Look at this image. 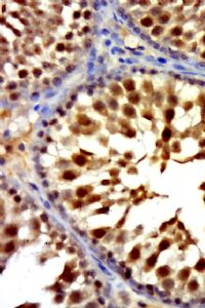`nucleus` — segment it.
Masks as SVG:
<instances>
[{
	"mask_svg": "<svg viewBox=\"0 0 205 308\" xmlns=\"http://www.w3.org/2000/svg\"><path fill=\"white\" fill-rule=\"evenodd\" d=\"M77 121L79 124H81V125H84V126H87L89 125L91 123V120L89 119L86 115L84 114H80V115H78V117H77Z\"/></svg>",
	"mask_w": 205,
	"mask_h": 308,
	"instance_id": "10",
	"label": "nucleus"
},
{
	"mask_svg": "<svg viewBox=\"0 0 205 308\" xmlns=\"http://www.w3.org/2000/svg\"><path fill=\"white\" fill-rule=\"evenodd\" d=\"M91 44V42L90 41H89V40H86V42H85V47H89V45H90Z\"/></svg>",
	"mask_w": 205,
	"mask_h": 308,
	"instance_id": "50",
	"label": "nucleus"
},
{
	"mask_svg": "<svg viewBox=\"0 0 205 308\" xmlns=\"http://www.w3.org/2000/svg\"><path fill=\"white\" fill-rule=\"evenodd\" d=\"M127 99L128 101L130 102L131 104H138L139 102V100H141V97H139V93H129V95L127 96Z\"/></svg>",
	"mask_w": 205,
	"mask_h": 308,
	"instance_id": "14",
	"label": "nucleus"
},
{
	"mask_svg": "<svg viewBox=\"0 0 205 308\" xmlns=\"http://www.w3.org/2000/svg\"><path fill=\"white\" fill-rule=\"evenodd\" d=\"M72 36H73V34H72V33H69V34H68V35L66 36V39H70V38H72Z\"/></svg>",
	"mask_w": 205,
	"mask_h": 308,
	"instance_id": "54",
	"label": "nucleus"
},
{
	"mask_svg": "<svg viewBox=\"0 0 205 308\" xmlns=\"http://www.w3.org/2000/svg\"><path fill=\"white\" fill-rule=\"evenodd\" d=\"M110 90H111V93H112L114 96L122 95V88L117 84V83H112V84L110 85Z\"/></svg>",
	"mask_w": 205,
	"mask_h": 308,
	"instance_id": "11",
	"label": "nucleus"
},
{
	"mask_svg": "<svg viewBox=\"0 0 205 308\" xmlns=\"http://www.w3.org/2000/svg\"><path fill=\"white\" fill-rule=\"evenodd\" d=\"M87 193H88V190L86 189V188H84V187L78 188L77 191H76V195H77V197H79V198L85 197L86 195H87Z\"/></svg>",
	"mask_w": 205,
	"mask_h": 308,
	"instance_id": "20",
	"label": "nucleus"
},
{
	"mask_svg": "<svg viewBox=\"0 0 205 308\" xmlns=\"http://www.w3.org/2000/svg\"><path fill=\"white\" fill-rule=\"evenodd\" d=\"M141 258V245H135L128 255L129 262H134Z\"/></svg>",
	"mask_w": 205,
	"mask_h": 308,
	"instance_id": "1",
	"label": "nucleus"
},
{
	"mask_svg": "<svg viewBox=\"0 0 205 308\" xmlns=\"http://www.w3.org/2000/svg\"><path fill=\"white\" fill-rule=\"evenodd\" d=\"M122 111H123L124 115L128 118H135L136 114H135V110L134 108L129 104H125L123 107H122Z\"/></svg>",
	"mask_w": 205,
	"mask_h": 308,
	"instance_id": "2",
	"label": "nucleus"
},
{
	"mask_svg": "<svg viewBox=\"0 0 205 308\" xmlns=\"http://www.w3.org/2000/svg\"><path fill=\"white\" fill-rule=\"evenodd\" d=\"M126 135H127L128 137H134V136H135V130L132 129V128H129L128 132L126 133Z\"/></svg>",
	"mask_w": 205,
	"mask_h": 308,
	"instance_id": "37",
	"label": "nucleus"
},
{
	"mask_svg": "<svg viewBox=\"0 0 205 308\" xmlns=\"http://www.w3.org/2000/svg\"><path fill=\"white\" fill-rule=\"evenodd\" d=\"M158 259V254H153L152 256H150L148 259L146 260V267L148 268L147 270H149V268H152L156 265Z\"/></svg>",
	"mask_w": 205,
	"mask_h": 308,
	"instance_id": "7",
	"label": "nucleus"
},
{
	"mask_svg": "<svg viewBox=\"0 0 205 308\" xmlns=\"http://www.w3.org/2000/svg\"><path fill=\"white\" fill-rule=\"evenodd\" d=\"M59 244V245H56V248H57V249H62V248H63L62 244Z\"/></svg>",
	"mask_w": 205,
	"mask_h": 308,
	"instance_id": "58",
	"label": "nucleus"
},
{
	"mask_svg": "<svg viewBox=\"0 0 205 308\" xmlns=\"http://www.w3.org/2000/svg\"><path fill=\"white\" fill-rule=\"evenodd\" d=\"M82 205V202L80 200H75L73 201V208L74 209H78V208H80V206Z\"/></svg>",
	"mask_w": 205,
	"mask_h": 308,
	"instance_id": "35",
	"label": "nucleus"
},
{
	"mask_svg": "<svg viewBox=\"0 0 205 308\" xmlns=\"http://www.w3.org/2000/svg\"><path fill=\"white\" fill-rule=\"evenodd\" d=\"M88 30H89V28H88V27H85V28L83 29V31H84V32H87Z\"/></svg>",
	"mask_w": 205,
	"mask_h": 308,
	"instance_id": "59",
	"label": "nucleus"
},
{
	"mask_svg": "<svg viewBox=\"0 0 205 308\" xmlns=\"http://www.w3.org/2000/svg\"><path fill=\"white\" fill-rule=\"evenodd\" d=\"M14 200H16V201H20L21 198H20V197H14Z\"/></svg>",
	"mask_w": 205,
	"mask_h": 308,
	"instance_id": "60",
	"label": "nucleus"
},
{
	"mask_svg": "<svg viewBox=\"0 0 205 308\" xmlns=\"http://www.w3.org/2000/svg\"><path fill=\"white\" fill-rule=\"evenodd\" d=\"M162 158H163V159H168V158H169V154H168V152H163Z\"/></svg>",
	"mask_w": 205,
	"mask_h": 308,
	"instance_id": "45",
	"label": "nucleus"
},
{
	"mask_svg": "<svg viewBox=\"0 0 205 308\" xmlns=\"http://www.w3.org/2000/svg\"><path fill=\"white\" fill-rule=\"evenodd\" d=\"M168 20H169V14L168 13H163L162 16L159 17V22L161 24H166L168 22Z\"/></svg>",
	"mask_w": 205,
	"mask_h": 308,
	"instance_id": "28",
	"label": "nucleus"
},
{
	"mask_svg": "<svg viewBox=\"0 0 205 308\" xmlns=\"http://www.w3.org/2000/svg\"><path fill=\"white\" fill-rule=\"evenodd\" d=\"M182 28L181 27H175V28H173V29H172V30H171V34L172 35H174V36H178V35H181L182 34Z\"/></svg>",
	"mask_w": 205,
	"mask_h": 308,
	"instance_id": "31",
	"label": "nucleus"
},
{
	"mask_svg": "<svg viewBox=\"0 0 205 308\" xmlns=\"http://www.w3.org/2000/svg\"><path fill=\"white\" fill-rule=\"evenodd\" d=\"M63 300H64V295H60V294H57V295L55 296V303H62V302H63Z\"/></svg>",
	"mask_w": 205,
	"mask_h": 308,
	"instance_id": "32",
	"label": "nucleus"
},
{
	"mask_svg": "<svg viewBox=\"0 0 205 308\" xmlns=\"http://www.w3.org/2000/svg\"><path fill=\"white\" fill-rule=\"evenodd\" d=\"M72 159H73V161L79 166H84L87 163L86 157H84L83 155H81V154H74L73 156H72Z\"/></svg>",
	"mask_w": 205,
	"mask_h": 308,
	"instance_id": "5",
	"label": "nucleus"
},
{
	"mask_svg": "<svg viewBox=\"0 0 205 308\" xmlns=\"http://www.w3.org/2000/svg\"><path fill=\"white\" fill-rule=\"evenodd\" d=\"M170 138H171V129L169 128H165L162 133V141L168 142Z\"/></svg>",
	"mask_w": 205,
	"mask_h": 308,
	"instance_id": "18",
	"label": "nucleus"
},
{
	"mask_svg": "<svg viewBox=\"0 0 205 308\" xmlns=\"http://www.w3.org/2000/svg\"><path fill=\"white\" fill-rule=\"evenodd\" d=\"M7 88L8 89H13V88H17V84L14 82H11V83H9L8 85H7Z\"/></svg>",
	"mask_w": 205,
	"mask_h": 308,
	"instance_id": "40",
	"label": "nucleus"
},
{
	"mask_svg": "<svg viewBox=\"0 0 205 308\" xmlns=\"http://www.w3.org/2000/svg\"><path fill=\"white\" fill-rule=\"evenodd\" d=\"M204 42H205V37H204Z\"/></svg>",
	"mask_w": 205,
	"mask_h": 308,
	"instance_id": "63",
	"label": "nucleus"
},
{
	"mask_svg": "<svg viewBox=\"0 0 205 308\" xmlns=\"http://www.w3.org/2000/svg\"><path fill=\"white\" fill-rule=\"evenodd\" d=\"M168 104L171 105V106H175V105L177 104V97H174V96H169L168 97Z\"/></svg>",
	"mask_w": 205,
	"mask_h": 308,
	"instance_id": "30",
	"label": "nucleus"
},
{
	"mask_svg": "<svg viewBox=\"0 0 205 308\" xmlns=\"http://www.w3.org/2000/svg\"><path fill=\"white\" fill-rule=\"evenodd\" d=\"M68 251L70 252V254H74V253H75V249H73V248H69V249H68Z\"/></svg>",
	"mask_w": 205,
	"mask_h": 308,
	"instance_id": "51",
	"label": "nucleus"
},
{
	"mask_svg": "<svg viewBox=\"0 0 205 308\" xmlns=\"http://www.w3.org/2000/svg\"><path fill=\"white\" fill-rule=\"evenodd\" d=\"M169 273H170V268L168 266H161L156 270L157 276L160 277V278H164V277L168 276Z\"/></svg>",
	"mask_w": 205,
	"mask_h": 308,
	"instance_id": "6",
	"label": "nucleus"
},
{
	"mask_svg": "<svg viewBox=\"0 0 205 308\" xmlns=\"http://www.w3.org/2000/svg\"><path fill=\"white\" fill-rule=\"evenodd\" d=\"M204 145H205V140L201 141V142H200V146H201V147H204Z\"/></svg>",
	"mask_w": 205,
	"mask_h": 308,
	"instance_id": "56",
	"label": "nucleus"
},
{
	"mask_svg": "<svg viewBox=\"0 0 205 308\" xmlns=\"http://www.w3.org/2000/svg\"><path fill=\"white\" fill-rule=\"evenodd\" d=\"M73 17H74V19H78V17H80V12H75L74 14H73Z\"/></svg>",
	"mask_w": 205,
	"mask_h": 308,
	"instance_id": "46",
	"label": "nucleus"
},
{
	"mask_svg": "<svg viewBox=\"0 0 205 308\" xmlns=\"http://www.w3.org/2000/svg\"><path fill=\"white\" fill-rule=\"evenodd\" d=\"M198 287H199V285H198V282H197L196 280H192V281H190V282H189V285H188V289H189L191 292L196 291V290L198 289Z\"/></svg>",
	"mask_w": 205,
	"mask_h": 308,
	"instance_id": "24",
	"label": "nucleus"
},
{
	"mask_svg": "<svg viewBox=\"0 0 205 308\" xmlns=\"http://www.w3.org/2000/svg\"><path fill=\"white\" fill-rule=\"evenodd\" d=\"M164 117L166 122H170L174 117V110L173 109H167L164 112Z\"/></svg>",
	"mask_w": 205,
	"mask_h": 308,
	"instance_id": "17",
	"label": "nucleus"
},
{
	"mask_svg": "<svg viewBox=\"0 0 205 308\" xmlns=\"http://www.w3.org/2000/svg\"><path fill=\"white\" fill-rule=\"evenodd\" d=\"M129 276H130V270H127V272H126V278H129Z\"/></svg>",
	"mask_w": 205,
	"mask_h": 308,
	"instance_id": "55",
	"label": "nucleus"
},
{
	"mask_svg": "<svg viewBox=\"0 0 205 308\" xmlns=\"http://www.w3.org/2000/svg\"><path fill=\"white\" fill-rule=\"evenodd\" d=\"M107 231H108V228L107 229L106 228H98V229H94V230L90 231V234L95 238H102V237L105 236Z\"/></svg>",
	"mask_w": 205,
	"mask_h": 308,
	"instance_id": "8",
	"label": "nucleus"
},
{
	"mask_svg": "<svg viewBox=\"0 0 205 308\" xmlns=\"http://www.w3.org/2000/svg\"><path fill=\"white\" fill-rule=\"evenodd\" d=\"M108 211H109V208H106V206H104L103 209H96V214H106L108 213Z\"/></svg>",
	"mask_w": 205,
	"mask_h": 308,
	"instance_id": "33",
	"label": "nucleus"
},
{
	"mask_svg": "<svg viewBox=\"0 0 205 308\" xmlns=\"http://www.w3.org/2000/svg\"><path fill=\"white\" fill-rule=\"evenodd\" d=\"M14 248H16V244H14V241H9V242H6V244L3 245L2 248V251L4 253H10L12 252Z\"/></svg>",
	"mask_w": 205,
	"mask_h": 308,
	"instance_id": "16",
	"label": "nucleus"
},
{
	"mask_svg": "<svg viewBox=\"0 0 205 308\" xmlns=\"http://www.w3.org/2000/svg\"><path fill=\"white\" fill-rule=\"evenodd\" d=\"M189 275H190V268H185V269H183V270H181L178 272L177 277H178V279L185 281V280L188 279Z\"/></svg>",
	"mask_w": 205,
	"mask_h": 308,
	"instance_id": "12",
	"label": "nucleus"
},
{
	"mask_svg": "<svg viewBox=\"0 0 205 308\" xmlns=\"http://www.w3.org/2000/svg\"><path fill=\"white\" fill-rule=\"evenodd\" d=\"M141 24H142V26H144V27H151L153 25V20L151 19V17H144V19L141 20Z\"/></svg>",
	"mask_w": 205,
	"mask_h": 308,
	"instance_id": "22",
	"label": "nucleus"
},
{
	"mask_svg": "<svg viewBox=\"0 0 205 308\" xmlns=\"http://www.w3.org/2000/svg\"><path fill=\"white\" fill-rule=\"evenodd\" d=\"M124 222H125V217H123V218H122V219L120 220V222L117 224V228H120V227L124 224Z\"/></svg>",
	"mask_w": 205,
	"mask_h": 308,
	"instance_id": "42",
	"label": "nucleus"
},
{
	"mask_svg": "<svg viewBox=\"0 0 205 308\" xmlns=\"http://www.w3.org/2000/svg\"><path fill=\"white\" fill-rule=\"evenodd\" d=\"M100 199V195H90V196L87 198V202L88 203H92V202L99 201Z\"/></svg>",
	"mask_w": 205,
	"mask_h": 308,
	"instance_id": "27",
	"label": "nucleus"
},
{
	"mask_svg": "<svg viewBox=\"0 0 205 308\" xmlns=\"http://www.w3.org/2000/svg\"><path fill=\"white\" fill-rule=\"evenodd\" d=\"M202 57H203V58H205V52L202 53Z\"/></svg>",
	"mask_w": 205,
	"mask_h": 308,
	"instance_id": "61",
	"label": "nucleus"
},
{
	"mask_svg": "<svg viewBox=\"0 0 205 308\" xmlns=\"http://www.w3.org/2000/svg\"><path fill=\"white\" fill-rule=\"evenodd\" d=\"M17 93H11L10 95V100H17Z\"/></svg>",
	"mask_w": 205,
	"mask_h": 308,
	"instance_id": "48",
	"label": "nucleus"
},
{
	"mask_svg": "<svg viewBox=\"0 0 205 308\" xmlns=\"http://www.w3.org/2000/svg\"><path fill=\"white\" fill-rule=\"evenodd\" d=\"M81 153H85L86 155H91V153H89V152H86L84 150H81Z\"/></svg>",
	"mask_w": 205,
	"mask_h": 308,
	"instance_id": "57",
	"label": "nucleus"
},
{
	"mask_svg": "<svg viewBox=\"0 0 205 308\" xmlns=\"http://www.w3.org/2000/svg\"><path fill=\"white\" fill-rule=\"evenodd\" d=\"M173 285H174V282L172 279H170V278H166V279H164L162 282V287L166 290H170L171 288H173Z\"/></svg>",
	"mask_w": 205,
	"mask_h": 308,
	"instance_id": "21",
	"label": "nucleus"
},
{
	"mask_svg": "<svg viewBox=\"0 0 205 308\" xmlns=\"http://www.w3.org/2000/svg\"><path fill=\"white\" fill-rule=\"evenodd\" d=\"M195 269L200 272L205 269V259H200V261H198V263L195 265Z\"/></svg>",
	"mask_w": 205,
	"mask_h": 308,
	"instance_id": "23",
	"label": "nucleus"
},
{
	"mask_svg": "<svg viewBox=\"0 0 205 308\" xmlns=\"http://www.w3.org/2000/svg\"><path fill=\"white\" fill-rule=\"evenodd\" d=\"M163 32V28L162 27H160V26H156L155 28L152 30V35L154 36H158V35H160L161 33Z\"/></svg>",
	"mask_w": 205,
	"mask_h": 308,
	"instance_id": "26",
	"label": "nucleus"
},
{
	"mask_svg": "<svg viewBox=\"0 0 205 308\" xmlns=\"http://www.w3.org/2000/svg\"><path fill=\"white\" fill-rule=\"evenodd\" d=\"M81 300V295L79 292H73L70 296V301L72 303H79Z\"/></svg>",
	"mask_w": 205,
	"mask_h": 308,
	"instance_id": "19",
	"label": "nucleus"
},
{
	"mask_svg": "<svg viewBox=\"0 0 205 308\" xmlns=\"http://www.w3.org/2000/svg\"><path fill=\"white\" fill-rule=\"evenodd\" d=\"M119 164H120L121 166H125V165H126V162L123 161V160H119Z\"/></svg>",
	"mask_w": 205,
	"mask_h": 308,
	"instance_id": "49",
	"label": "nucleus"
},
{
	"mask_svg": "<svg viewBox=\"0 0 205 308\" xmlns=\"http://www.w3.org/2000/svg\"><path fill=\"white\" fill-rule=\"evenodd\" d=\"M110 174H111V176L112 177H114V176H117L118 174H119V171H118V169H111Z\"/></svg>",
	"mask_w": 205,
	"mask_h": 308,
	"instance_id": "41",
	"label": "nucleus"
},
{
	"mask_svg": "<svg viewBox=\"0 0 205 308\" xmlns=\"http://www.w3.org/2000/svg\"><path fill=\"white\" fill-rule=\"evenodd\" d=\"M93 108H94L95 111L100 112V113L103 114V115H107V114H108L106 105L104 104L102 101H95V102L93 103Z\"/></svg>",
	"mask_w": 205,
	"mask_h": 308,
	"instance_id": "4",
	"label": "nucleus"
},
{
	"mask_svg": "<svg viewBox=\"0 0 205 308\" xmlns=\"http://www.w3.org/2000/svg\"><path fill=\"white\" fill-rule=\"evenodd\" d=\"M40 218H41V220L43 221V222H47V220H48L47 216H46L45 214H43V215H41V217H40Z\"/></svg>",
	"mask_w": 205,
	"mask_h": 308,
	"instance_id": "44",
	"label": "nucleus"
},
{
	"mask_svg": "<svg viewBox=\"0 0 205 308\" xmlns=\"http://www.w3.org/2000/svg\"><path fill=\"white\" fill-rule=\"evenodd\" d=\"M95 287H98V288H100V287H102V284H100V281H95Z\"/></svg>",
	"mask_w": 205,
	"mask_h": 308,
	"instance_id": "52",
	"label": "nucleus"
},
{
	"mask_svg": "<svg viewBox=\"0 0 205 308\" xmlns=\"http://www.w3.org/2000/svg\"><path fill=\"white\" fill-rule=\"evenodd\" d=\"M123 86L127 92H134V89H135V83L132 79H126V80H124Z\"/></svg>",
	"mask_w": 205,
	"mask_h": 308,
	"instance_id": "9",
	"label": "nucleus"
},
{
	"mask_svg": "<svg viewBox=\"0 0 205 308\" xmlns=\"http://www.w3.org/2000/svg\"><path fill=\"white\" fill-rule=\"evenodd\" d=\"M65 47H66V46H65L63 43H59V44L56 45L55 49L57 50V52H63V50H65Z\"/></svg>",
	"mask_w": 205,
	"mask_h": 308,
	"instance_id": "36",
	"label": "nucleus"
},
{
	"mask_svg": "<svg viewBox=\"0 0 205 308\" xmlns=\"http://www.w3.org/2000/svg\"><path fill=\"white\" fill-rule=\"evenodd\" d=\"M63 178L65 180H68V181H71V180H75L77 178V175L75 174L72 169H69V171H65L63 174Z\"/></svg>",
	"mask_w": 205,
	"mask_h": 308,
	"instance_id": "13",
	"label": "nucleus"
},
{
	"mask_svg": "<svg viewBox=\"0 0 205 308\" xmlns=\"http://www.w3.org/2000/svg\"><path fill=\"white\" fill-rule=\"evenodd\" d=\"M171 244V241L169 239H167V238H164L163 240H161V242L159 244V245H158V251L161 252V251H164V250H166L167 248H169V245Z\"/></svg>",
	"mask_w": 205,
	"mask_h": 308,
	"instance_id": "15",
	"label": "nucleus"
},
{
	"mask_svg": "<svg viewBox=\"0 0 205 308\" xmlns=\"http://www.w3.org/2000/svg\"><path fill=\"white\" fill-rule=\"evenodd\" d=\"M17 231H19V227L17 225H13V224H10V225L6 226L4 228V234L6 236L9 237H13L17 234Z\"/></svg>",
	"mask_w": 205,
	"mask_h": 308,
	"instance_id": "3",
	"label": "nucleus"
},
{
	"mask_svg": "<svg viewBox=\"0 0 205 308\" xmlns=\"http://www.w3.org/2000/svg\"><path fill=\"white\" fill-rule=\"evenodd\" d=\"M90 16H91V12H89V10H86V12H84V19H86V20H88L89 19V17H90Z\"/></svg>",
	"mask_w": 205,
	"mask_h": 308,
	"instance_id": "39",
	"label": "nucleus"
},
{
	"mask_svg": "<svg viewBox=\"0 0 205 308\" xmlns=\"http://www.w3.org/2000/svg\"><path fill=\"white\" fill-rule=\"evenodd\" d=\"M109 106H110V108H111V109H112V110H117L118 109V103H117V101L116 100H115V99H111L110 100V103H109Z\"/></svg>",
	"mask_w": 205,
	"mask_h": 308,
	"instance_id": "29",
	"label": "nucleus"
},
{
	"mask_svg": "<svg viewBox=\"0 0 205 308\" xmlns=\"http://www.w3.org/2000/svg\"><path fill=\"white\" fill-rule=\"evenodd\" d=\"M124 156H125V158H126V159H131V158H132V155H131V153H129V152L125 153Z\"/></svg>",
	"mask_w": 205,
	"mask_h": 308,
	"instance_id": "47",
	"label": "nucleus"
},
{
	"mask_svg": "<svg viewBox=\"0 0 205 308\" xmlns=\"http://www.w3.org/2000/svg\"><path fill=\"white\" fill-rule=\"evenodd\" d=\"M27 75H28V71L27 70H22L19 72V77L20 78H25V77H27Z\"/></svg>",
	"mask_w": 205,
	"mask_h": 308,
	"instance_id": "34",
	"label": "nucleus"
},
{
	"mask_svg": "<svg viewBox=\"0 0 205 308\" xmlns=\"http://www.w3.org/2000/svg\"><path fill=\"white\" fill-rule=\"evenodd\" d=\"M33 74L35 75V77H39V76L41 75V70H40V69L36 68V69H34V70H33Z\"/></svg>",
	"mask_w": 205,
	"mask_h": 308,
	"instance_id": "38",
	"label": "nucleus"
},
{
	"mask_svg": "<svg viewBox=\"0 0 205 308\" xmlns=\"http://www.w3.org/2000/svg\"><path fill=\"white\" fill-rule=\"evenodd\" d=\"M204 200H205V198H204Z\"/></svg>",
	"mask_w": 205,
	"mask_h": 308,
	"instance_id": "64",
	"label": "nucleus"
},
{
	"mask_svg": "<svg viewBox=\"0 0 205 308\" xmlns=\"http://www.w3.org/2000/svg\"><path fill=\"white\" fill-rule=\"evenodd\" d=\"M102 184L108 185V184H110V181H109V180H105V181H103V182H102Z\"/></svg>",
	"mask_w": 205,
	"mask_h": 308,
	"instance_id": "53",
	"label": "nucleus"
},
{
	"mask_svg": "<svg viewBox=\"0 0 205 308\" xmlns=\"http://www.w3.org/2000/svg\"><path fill=\"white\" fill-rule=\"evenodd\" d=\"M202 187H204V188H205V184H204V185H203V186H202Z\"/></svg>",
	"mask_w": 205,
	"mask_h": 308,
	"instance_id": "62",
	"label": "nucleus"
},
{
	"mask_svg": "<svg viewBox=\"0 0 205 308\" xmlns=\"http://www.w3.org/2000/svg\"><path fill=\"white\" fill-rule=\"evenodd\" d=\"M143 88H144V90H145L146 93H151V92L153 90L152 83H151V82H148V81H146L145 83H144V85H143Z\"/></svg>",
	"mask_w": 205,
	"mask_h": 308,
	"instance_id": "25",
	"label": "nucleus"
},
{
	"mask_svg": "<svg viewBox=\"0 0 205 308\" xmlns=\"http://www.w3.org/2000/svg\"><path fill=\"white\" fill-rule=\"evenodd\" d=\"M74 69H75L74 65H70V66H68V67L66 68V70H67V72H71L72 70H74Z\"/></svg>",
	"mask_w": 205,
	"mask_h": 308,
	"instance_id": "43",
	"label": "nucleus"
}]
</instances>
